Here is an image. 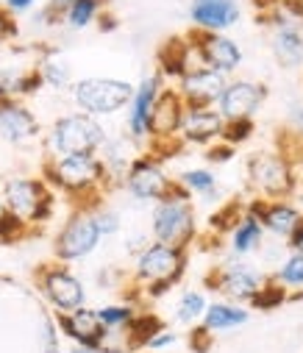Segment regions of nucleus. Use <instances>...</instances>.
Here are the masks:
<instances>
[{"mask_svg": "<svg viewBox=\"0 0 303 353\" xmlns=\"http://www.w3.org/2000/svg\"><path fill=\"white\" fill-rule=\"evenodd\" d=\"M42 179L50 190L64 192L67 198H75L81 206H97L89 201H97L104 195L106 170L97 153H72V156H53L42 164Z\"/></svg>", "mask_w": 303, "mask_h": 353, "instance_id": "f257e3e1", "label": "nucleus"}, {"mask_svg": "<svg viewBox=\"0 0 303 353\" xmlns=\"http://www.w3.org/2000/svg\"><path fill=\"white\" fill-rule=\"evenodd\" d=\"M186 248L178 245H164V242H148L137 253V268H134V281L142 287L145 298L156 301L164 298L186 273Z\"/></svg>", "mask_w": 303, "mask_h": 353, "instance_id": "f03ea898", "label": "nucleus"}, {"mask_svg": "<svg viewBox=\"0 0 303 353\" xmlns=\"http://www.w3.org/2000/svg\"><path fill=\"white\" fill-rule=\"evenodd\" d=\"M150 236L164 245H178L189 248L197 236V220H195V206L192 195L175 181L170 195L156 201V209L150 214Z\"/></svg>", "mask_w": 303, "mask_h": 353, "instance_id": "7ed1b4c3", "label": "nucleus"}, {"mask_svg": "<svg viewBox=\"0 0 303 353\" xmlns=\"http://www.w3.org/2000/svg\"><path fill=\"white\" fill-rule=\"evenodd\" d=\"M3 209L17 214L26 225L39 228L53 217L56 195L42 175H12L0 187Z\"/></svg>", "mask_w": 303, "mask_h": 353, "instance_id": "20e7f679", "label": "nucleus"}, {"mask_svg": "<svg viewBox=\"0 0 303 353\" xmlns=\"http://www.w3.org/2000/svg\"><path fill=\"white\" fill-rule=\"evenodd\" d=\"M109 139L106 128L100 125L97 117L86 112H70L53 120L45 137L48 159L53 156H72V153H97Z\"/></svg>", "mask_w": 303, "mask_h": 353, "instance_id": "39448f33", "label": "nucleus"}, {"mask_svg": "<svg viewBox=\"0 0 303 353\" xmlns=\"http://www.w3.org/2000/svg\"><path fill=\"white\" fill-rule=\"evenodd\" d=\"M134 95V83L123 78H81L70 83V98L78 106V112H86L92 117L117 114L128 106Z\"/></svg>", "mask_w": 303, "mask_h": 353, "instance_id": "423d86ee", "label": "nucleus"}, {"mask_svg": "<svg viewBox=\"0 0 303 353\" xmlns=\"http://www.w3.org/2000/svg\"><path fill=\"white\" fill-rule=\"evenodd\" d=\"M248 181L253 192L264 201H281L295 195L297 190V172L286 153H256L248 159Z\"/></svg>", "mask_w": 303, "mask_h": 353, "instance_id": "0eeeda50", "label": "nucleus"}, {"mask_svg": "<svg viewBox=\"0 0 303 353\" xmlns=\"http://www.w3.org/2000/svg\"><path fill=\"white\" fill-rule=\"evenodd\" d=\"M100 239H104V236H100V231L95 225L92 206H78L67 217V223L59 228V234L53 239V256L61 264L81 261L89 253H95V248L100 245Z\"/></svg>", "mask_w": 303, "mask_h": 353, "instance_id": "6e6552de", "label": "nucleus"}, {"mask_svg": "<svg viewBox=\"0 0 303 353\" xmlns=\"http://www.w3.org/2000/svg\"><path fill=\"white\" fill-rule=\"evenodd\" d=\"M173 179L167 175L162 159L156 153H142V156H134L126 175H123V187L131 198L137 201H162L170 195L173 190Z\"/></svg>", "mask_w": 303, "mask_h": 353, "instance_id": "1a4fd4ad", "label": "nucleus"}, {"mask_svg": "<svg viewBox=\"0 0 303 353\" xmlns=\"http://www.w3.org/2000/svg\"><path fill=\"white\" fill-rule=\"evenodd\" d=\"M192 50L204 67H212L223 75H234L242 67V48L237 39H231L226 31H189Z\"/></svg>", "mask_w": 303, "mask_h": 353, "instance_id": "9d476101", "label": "nucleus"}, {"mask_svg": "<svg viewBox=\"0 0 303 353\" xmlns=\"http://www.w3.org/2000/svg\"><path fill=\"white\" fill-rule=\"evenodd\" d=\"M37 287L42 298L56 309V312H72L86 303V290L78 276L70 273L67 264H45L37 273Z\"/></svg>", "mask_w": 303, "mask_h": 353, "instance_id": "9b49d317", "label": "nucleus"}, {"mask_svg": "<svg viewBox=\"0 0 303 353\" xmlns=\"http://www.w3.org/2000/svg\"><path fill=\"white\" fill-rule=\"evenodd\" d=\"M267 98V86L262 81H251V78H228L220 101L215 103V109L220 112V117L228 120H248L253 117L262 103Z\"/></svg>", "mask_w": 303, "mask_h": 353, "instance_id": "f8f14e48", "label": "nucleus"}, {"mask_svg": "<svg viewBox=\"0 0 303 353\" xmlns=\"http://www.w3.org/2000/svg\"><path fill=\"white\" fill-rule=\"evenodd\" d=\"M228 75L212 70V67H189L178 81H175V92L186 106H215L220 101V92L226 86Z\"/></svg>", "mask_w": 303, "mask_h": 353, "instance_id": "ddd939ff", "label": "nucleus"}, {"mask_svg": "<svg viewBox=\"0 0 303 353\" xmlns=\"http://www.w3.org/2000/svg\"><path fill=\"white\" fill-rule=\"evenodd\" d=\"M164 90V78L159 72L153 75H145L137 86H134V95L128 101V117H126V131H128V139L134 142H145L148 139V123H150V112H153V103L159 98V92Z\"/></svg>", "mask_w": 303, "mask_h": 353, "instance_id": "4468645a", "label": "nucleus"}, {"mask_svg": "<svg viewBox=\"0 0 303 353\" xmlns=\"http://www.w3.org/2000/svg\"><path fill=\"white\" fill-rule=\"evenodd\" d=\"M264 276L253 268L242 261H228L223 268H217L212 276H206V287L226 295V298H234V301H251L256 295V290L262 287Z\"/></svg>", "mask_w": 303, "mask_h": 353, "instance_id": "2eb2a0df", "label": "nucleus"}, {"mask_svg": "<svg viewBox=\"0 0 303 353\" xmlns=\"http://www.w3.org/2000/svg\"><path fill=\"white\" fill-rule=\"evenodd\" d=\"M42 125L37 120V114L20 101H3L0 103V142L12 145V148H23L28 142H34L39 137Z\"/></svg>", "mask_w": 303, "mask_h": 353, "instance_id": "dca6fc26", "label": "nucleus"}, {"mask_svg": "<svg viewBox=\"0 0 303 353\" xmlns=\"http://www.w3.org/2000/svg\"><path fill=\"white\" fill-rule=\"evenodd\" d=\"M270 50L273 59L284 70H295L303 64V23L281 14L275 9L273 14V34H270Z\"/></svg>", "mask_w": 303, "mask_h": 353, "instance_id": "f3484780", "label": "nucleus"}, {"mask_svg": "<svg viewBox=\"0 0 303 353\" xmlns=\"http://www.w3.org/2000/svg\"><path fill=\"white\" fill-rule=\"evenodd\" d=\"M184 109H186V103L175 92V86H164V90L159 92V98H156V103H153V112H150L148 139H153L156 145L170 142V139H178Z\"/></svg>", "mask_w": 303, "mask_h": 353, "instance_id": "a211bd4d", "label": "nucleus"}, {"mask_svg": "<svg viewBox=\"0 0 303 353\" xmlns=\"http://www.w3.org/2000/svg\"><path fill=\"white\" fill-rule=\"evenodd\" d=\"M226 120L215 106H186L178 128V139L186 145H212L220 139Z\"/></svg>", "mask_w": 303, "mask_h": 353, "instance_id": "6ab92c4d", "label": "nucleus"}, {"mask_svg": "<svg viewBox=\"0 0 303 353\" xmlns=\"http://www.w3.org/2000/svg\"><path fill=\"white\" fill-rule=\"evenodd\" d=\"M242 17L240 0H192L189 23L195 31H228Z\"/></svg>", "mask_w": 303, "mask_h": 353, "instance_id": "aec40b11", "label": "nucleus"}, {"mask_svg": "<svg viewBox=\"0 0 303 353\" xmlns=\"http://www.w3.org/2000/svg\"><path fill=\"white\" fill-rule=\"evenodd\" d=\"M251 214L259 217L262 228L278 239H289V234L295 231V225L300 223L303 212L289 203V198H281V201H264V198H253L251 206H248Z\"/></svg>", "mask_w": 303, "mask_h": 353, "instance_id": "412c9836", "label": "nucleus"}, {"mask_svg": "<svg viewBox=\"0 0 303 353\" xmlns=\"http://www.w3.org/2000/svg\"><path fill=\"white\" fill-rule=\"evenodd\" d=\"M56 328L70 336L75 345H89V347H97L100 345V336H104V323L97 317V309H89L86 303L72 309V312H59L56 314Z\"/></svg>", "mask_w": 303, "mask_h": 353, "instance_id": "4be33fe9", "label": "nucleus"}, {"mask_svg": "<svg viewBox=\"0 0 303 353\" xmlns=\"http://www.w3.org/2000/svg\"><path fill=\"white\" fill-rule=\"evenodd\" d=\"M156 64H159V75L167 81V78H173V81H178L189 67H197L200 61H197V56H195V50H192V42H189V37L184 34V37H173V39H167L162 48H159V53H156Z\"/></svg>", "mask_w": 303, "mask_h": 353, "instance_id": "5701e85b", "label": "nucleus"}, {"mask_svg": "<svg viewBox=\"0 0 303 353\" xmlns=\"http://www.w3.org/2000/svg\"><path fill=\"white\" fill-rule=\"evenodd\" d=\"M262 239H264V228H262L259 217L251 214V212H245L234 223V228H231V250L237 256H245V253L259 250L262 248Z\"/></svg>", "mask_w": 303, "mask_h": 353, "instance_id": "b1692460", "label": "nucleus"}, {"mask_svg": "<svg viewBox=\"0 0 303 353\" xmlns=\"http://www.w3.org/2000/svg\"><path fill=\"white\" fill-rule=\"evenodd\" d=\"M104 12H106V0H72L61 14V26L70 31H84L95 26Z\"/></svg>", "mask_w": 303, "mask_h": 353, "instance_id": "393cba45", "label": "nucleus"}, {"mask_svg": "<svg viewBox=\"0 0 303 353\" xmlns=\"http://www.w3.org/2000/svg\"><path fill=\"white\" fill-rule=\"evenodd\" d=\"M37 72L42 75V83L50 86V90H70V83H72V70L59 50H48L42 61L37 64Z\"/></svg>", "mask_w": 303, "mask_h": 353, "instance_id": "a878e982", "label": "nucleus"}, {"mask_svg": "<svg viewBox=\"0 0 303 353\" xmlns=\"http://www.w3.org/2000/svg\"><path fill=\"white\" fill-rule=\"evenodd\" d=\"M200 320H204V325L209 331H226V328L245 325L248 312L242 306H234V303H206V312Z\"/></svg>", "mask_w": 303, "mask_h": 353, "instance_id": "bb28decb", "label": "nucleus"}, {"mask_svg": "<svg viewBox=\"0 0 303 353\" xmlns=\"http://www.w3.org/2000/svg\"><path fill=\"white\" fill-rule=\"evenodd\" d=\"M178 184L189 192V195H204V198H212L217 195V179L212 170H204V167H192V170H184L178 175Z\"/></svg>", "mask_w": 303, "mask_h": 353, "instance_id": "cd10ccee", "label": "nucleus"}, {"mask_svg": "<svg viewBox=\"0 0 303 353\" xmlns=\"http://www.w3.org/2000/svg\"><path fill=\"white\" fill-rule=\"evenodd\" d=\"M97 317L104 323V328H126L137 317V309L131 303H109L104 309H97Z\"/></svg>", "mask_w": 303, "mask_h": 353, "instance_id": "c85d7f7f", "label": "nucleus"}, {"mask_svg": "<svg viewBox=\"0 0 303 353\" xmlns=\"http://www.w3.org/2000/svg\"><path fill=\"white\" fill-rule=\"evenodd\" d=\"M275 281L286 290H303V253H292L281 264V270L275 273Z\"/></svg>", "mask_w": 303, "mask_h": 353, "instance_id": "c756f323", "label": "nucleus"}, {"mask_svg": "<svg viewBox=\"0 0 303 353\" xmlns=\"http://www.w3.org/2000/svg\"><path fill=\"white\" fill-rule=\"evenodd\" d=\"M28 234H31V225H26L17 214H12L6 209L0 212V242H3V245H17Z\"/></svg>", "mask_w": 303, "mask_h": 353, "instance_id": "7c9ffc66", "label": "nucleus"}, {"mask_svg": "<svg viewBox=\"0 0 303 353\" xmlns=\"http://www.w3.org/2000/svg\"><path fill=\"white\" fill-rule=\"evenodd\" d=\"M286 301V287H281L275 279L273 281H262V287L256 290V295L251 298V303L256 306V309H275V306H281Z\"/></svg>", "mask_w": 303, "mask_h": 353, "instance_id": "2f4dec72", "label": "nucleus"}, {"mask_svg": "<svg viewBox=\"0 0 303 353\" xmlns=\"http://www.w3.org/2000/svg\"><path fill=\"white\" fill-rule=\"evenodd\" d=\"M206 312V298L200 295V292H184L181 301H178V309H175V317L181 323H195L200 320Z\"/></svg>", "mask_w": 303, "mask_h": 353, "instance_id": "473e14b6", "label": "nucleus"}, {"mask_svg": "<svg viewBox=\"0 0 303 353\" xmlns=\"http://www.w3.org/2000/svg\"><path fill=\"white\" fill-rule=\"evenodd\" d=\"M253 131H256V123H253V117H248V120H228V123L223 125L220 142H226V145L237 148V145L248 142V139L253 137Z\"/></svg>", "mask_w": 303, "mask_h": 353, "instance_id": "72a5a7b5", "label": "nucleus"}, {"mask_svg": "<svg viewBox=\"0 0 303 353\" xmlns=\"http://www.w3.org/2000/svg\"><path fill=\"white\" fill-rule=\"evenodd\" d=\"M92 217H95V225L100 231V236H112L120 231V214L115 209H106V206H92Z\"/></svg>", "mask_w": 303, "mask_h": 353, "instance_id": "f704fd0d", "label": "nucleus"}, {"mask_svg": "<svg viewBox=\"0 0 303 353\" xmlns=\"http://www.w3.org/2000/svg\"><path fill=\"white\" fill-rule=\"evenodd\" d=\"M20 34V26H17V17H12L3 6H0V45H9L14 42Z\"/></svg>", "mask_w": 303, "mask_h": 353, "instance_id": "c9c22d12", "label": "nucleus"}, {"mask_svg": "<svg viewBox=\"0 0 303 353\" xmlns=\"http://www.w3.org/2000/svg\"><path fill=\"white\" fill-rule=\"evenodd\" d=\"M0 6H3L12 17H20V14H28V12H37L39 0H0Z\"/></svg>", "mask_w": 303, "mask_h": 353, "instance_id": "e433bc0d", "label": "nucleus"}, {"mask_svg": "<svg viewBox=\"0 0 303 353\" xmlns=\"http://www.w3.org/2000/svg\"><path fill=\"white\" fill-rule=\"evenodd\" d=\"M212 331L206 328V325H197L195 331H192V336H189V345H192V350L195 353H206L209 347H212V336H209Z\"/></svg>", "mask_w": 303, "mask_h": 353, "instance_id": "4c0bfd02", "label": "nucleus"}, {"mask_svg": "<svg viewBox=\"0 0 303 353\" xmlns=\"http://www.w3.org/2000/svg\"><path fill=\"white\" fill-rule=\"evenodd\" d=\"M231 156H234V148H231V145H226V142H220V139L209 145V161H217V164H220V161H228Z\"/></svg>", "mask_w": 303, "mask_h": 353, "instance_id": "58836bf2", "label": "nucleus"}, {"mask_svg": "<svg viewBox=\"0 0 303 353\" xmlns=\"http://www.w3.org/2000/svg\"><path fill=\"white\" fill-rule=\"evenodd\" d=\"M173 342H175V334L162 328V331H156V334L148 339V345H145V347H150V350H162V347H167V345H173Z\"/></svg>", "mask_w": 303, "mask_h": 353, "instance_id": "ea45409f", "label": "nucleus"}, {"mask_svg": "<svg viewBox=\"0 0 303 353\" xmlns=\"http://www.w3.org/2000/svg\"><path fill=\"white\" fill-rule=\"evenodd\" d=\"M292 128H295V134L297 137H303V109H292Z\"/></svg>", "mask_w": 303, "mask_h": 353, "instance_id": "a19ab883", "label": "nucleus"}, {"mask_svg": "<svg viewBox=\"0 0 303 353\" xmlns=\"http://www.w3.org/2000/svg\"><path fill=\"white\" fill-rule=\"evenodd\" d=\"M97 26L104 28V31H115V28H117V20H115L112 14H106V12H104V14L97 17Z\"/></svg>", "mask_w": 303, "mask_h": 353, "instance_id": "79ce46f5", "label": "nucleus"}, {"mask_svg": "<svg viewBox=\"0 0 303 353\" xmlns=\"http://www.w3.org/2000/svg\"><path fill=\"white\" fill-rule=\"evenodd\" d=\"M70 3H72V0H48V9H50V12H56V14L61 17V14H64V9H67Z\"/></svg>", "mask_w": 303, "mask_h": 353, "instance_id": "37998d69", "label": "nucleus"}, {"mask_svg": "<svg viewBox=\"0 0 303 353\" xmlns=\"http://www.w3.org/2000/svg\"><path fill=\"white\" fill-rule=\"evenodd\" d=\"M70 353H100V347H89V345H72Z\"/></svg>", "mask_w": 303, "mask_h": 353, "instance_id": "c03bdc74", "label": "nucleus"}, {"mask_svg": "<svg viewBox=\"0 0 303 353\" xmlns=\"http://www.w3.org/2000/svg\"><path fill=\"white\" fill-rule=\"evenodd\" d=\"M45 353H61L59 345H45Z\"/></svg>", "mask_w": 303, "mask_h": 353, "instance_id": "a18cd8bd", "label": "nucleus"}, {"mask_svg": "<svg viewBox=\"0 0 303 353\" xmlns=\"http://www.w3.org/2000/svg\"><path fill=\"white\" fill-rule=\"evenodd\" d=\"M295 192H300V206H303V181L297 184V190H295Z\"/></svg>", "mask_w": 303, "mask_h": 353, "instance_id": "49530a36", "label": "nucleus"}, {"mask_svg": "<svg viewBox=\"0 0 303 353\" xmlns=\"http://www.w3.org/2000/svg\"><path fill=\"white\" fill-rule=\"evenodd\" d=\"M0 212H3V198H0Z\"/></svg>", "mask_w": 303, "mask_h": 353, "instance_id": "de8ad7c7", "label": "nucleus"}]
</instances>
